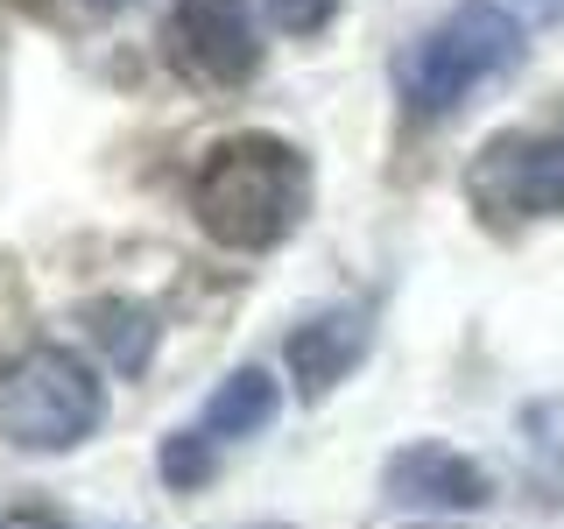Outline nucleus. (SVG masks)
<instances>
[{"mask_svg": "<svg viewBox=\"0 0 564 529\" xmlns=\"http://www.w3.org/2000/svg\"><path fill=\"white\" fill-rule=\"evenodd\" d=\"M304 205H311V163L282 134H226L205 149L198 176H191L198 226L234 255H261V247L290 240Z\"/></svg>", "mask_w": 564, "mask_h": 529, "instance_id": "1", "label": "nucleus"}, {"mask_svg": "<svg viewBox=\"0 0 564 529\" xmlns=\"http://www.w3.org/2000/svg\"><path fill=\"white\" fill-rule=\"evenodd\" d=\"M522 57V22L501 0H458L395 57V93L410 114H452L466 93Z\"/></svg>", "mask_w": 564, "mask_h": 529, "instance_id": "2", "label": "nucleus"}, {"mask_svg": "<svg viewBox=\"0 0 564 529\" xmlns=\"http://www.w3.org/2000/svg\"><path fill=\"white\" fill-rule=\"evenodd\" d=\"M106 423L99 375L57 339H35L0 360V431L22 452H70Z\"/></svg>", "mask_w": 564, "mask_h": 529, "instance_id": "3", "label": "nucleus"}, {"mask_svg": "<svg viewBox=\"0 0 564 529\" xmlns=\"http://www.w3.org/2000/svg\"><path fill=\"white\" fill-rule=\"evenodd\" d=\"M466 198L487 226H522V219H564V106L543 128H508L494 134L466 170Z\"/></svg>", "mask_w": 564, "mask_h": 529, "instance_id": "4", "label": "nucleus"}, {"mask_svg": "<svg viewBox=\"0 0 564 529\" xmlns=\"http://www.w3.org/2000/svg\"><path fill=\"white\" fill-rule=\"evenodd\" d=\"M163 57L198 93H240L261 71V35L247 0H176L163 14Z\"/></svg>", "mask_w": 564, "mask_h": 529, "instance_id": "5", "label": "nucleus"}, {"mask_svg": "<svg viewBox=\"0 0 564 529\" xmlns=\"http://www.w3.org/2000/svg\"><path fill=\"white\" fill-rule=\"evenodd\" d=\"M381 494L402 508H480V501H494V481H487L480 458L437 445V438H416V445L388 452Z\"/></svg>", "mask_w": 564, "mask_h": 529, "instance_id": "6", "label": "nucleus"}, {"mask_svg": "<svg viewBox=\"0 0 564 529\" xmlns=\"http://www.w3.org/2000/svg\"><path fill=\"white\" fill-rule=\"evenodd\" d=\"M367 339H375V325H367V311L360 304H332V311H311L304 325L290 332V375L304 396H332L352 367H360V353Z\"/></svg>", "mask_w": 564, "mask_h": 529, "instance_id": "7", "label": "nucleus"}, {"mask_svg": "<svg viewBox=\"0 0 564 529\" xmlns=\"http://www.w3.org/2000/svg\"><path fill=\"white\" fill-rule=\"evenodd\" d=\"M275 381L261 375V367H240V375H226L219 388H212V402H205V417H198V431L212 438V445H234V438H261L275 423Z\"/></svg>", "mask_w": 564, "mask_h": 529, "instance_id": "8", "label": "nucleus"}, {"mask_svg": "<svg viewBox=\"0 0 564 529\" xmlns=\"http://www.w3.org/2000/svg\"><path fill=\"white\" fill-rule=\"evenodd\" d=\"M85 325H93V339L106 346V360L120 367V375H141L155 353V317L141 304H120V296H99L93 311H85Z\"/></svg>", "mask_w": 564, "mask_h": 529, "instance_id": "9", "label": "nucleus"}, {"mask_svg": "<svg viewBox=\"0 0 564 529\" xmlns=\"http://www.w3.org/2000/svg\"><path fill=\"white\" fill-rule=\"evenodd\" d=\"M212 466H219V452H212V438H205V431H176V438H163V481H170L176 494L205 487V481H212Z\"/></svg>", "mask_w": 564, "mask_h": 529, "instance_id": "10", "label": "nucleus"}, {"mask_svg": "<svg viewBox=\"0 0 564 529\" xmlns=\"http://www.w3.org/2000/svg\"><path fill=\"white\" fill-rule=\"evenodd\" d=\"M332 14H339V0H269V22L282 35H317Z\"/></svg>", "mask_w": 564, "mask_h": 529, "instance_id": "11", "label": "nucleus"}, {"mask_svg": "<svg viewBox=\"0 0 564 529\" xmlns=\"http://www.w3.org/2000/svg\"><path fill=\"white\" fill-rule=\"evenodd\" d=\"M0 529H70V522L43 516V508H22V516H0Z\"/></svg>", "mask_w": 564, "mask_h": 529, "instance_id": "12", "label": "nucleus"}, {"mask_svg": "<svg viewBox=\"0 0 564 529\" xmlns=\"http://www.w3.org/2000/svg\"><path fill=\"white\" fill-rule=\"evenodd\" d=\"M516 8L529 14V22H557V14H564V0H516Z\"/></svg>", "mask_w": 564, "mask_h": 529, "instance_id": "13", "label": "nucleus"}, {"mask_svg": "<svg viewBox=\"0 0 564 529\" xmlns=\"http://www.w3.org/2000/svg\"><path fill=\"white\" fill-rule=\"evenodd\" d=\"M93 8H120V0H93Z\"/></svg>", "mask_w": 564, "mask_h": 529, "instance_id": "14", "label": "nucleus"}]
</instances>
